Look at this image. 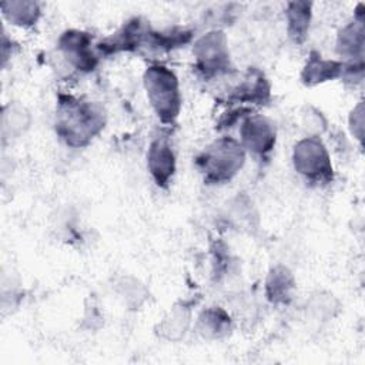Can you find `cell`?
I'll use <instances>...</instances> for the list:
<instances>
[{"instance_id":"obj_1","label":"cell","mask_w":365,"mask_h":365,"mask_svg":"<svg viewBox=\"0 0 365 365\" xmlns=\"http://www.w3.org/2000/svg\"><path fill=\"white\" fill-rule=\"evenodd\" d=\"M104 127V111L91 101L60 96L56 131L70 147H84Z\"/></svg>"},{"instance_id":"obj_2","label":"cell","mask_w":365,"mask_h":365,"mask_svg":"<svg viewBox=\"0 0 365 365\" xmlns=\"http://www.w3.org/2000/svg\"><path fill=\"white\" fill-rule=\"evenodd\" d=\"M147 97L158 118L171 124L180 113L181 96L175 74L164 66H151L144 74Z\"/></svg>"},{"instance_id":"obj_3","label":"cell","mask_w":365,"mask_h":365,"mask_svg":"<svg viewBox=\"0 0 365 365\" xmlns=\"http://www.w3.org/2000/svg\"><path fill=\"white\" fill-rule=\"evenodd\" d=\"M244 147L232 138L224 137L214 141L197 158L207 182L220 184L230 181L244 164Z\"/></svg>"},{"instance_id":"obj_4","label":"cell","mask_w":365,"mask_h":365,"mask_svg":"<svg viewBox=\"0 0 365 365\" xmlns=\"http://www.w3.org/2000/svg\"><path fill=\"white\" fill-rule=\"evenodd\" d=\"M294 167L305 178L314 182H329L332 165L327 148L317 137L301 140L294 150Z\"/></svg>"},{"instance_id":"obj_5","label":"cell","mask_w":365,"mask_h":365,"mask_svg":"<svg viewBox=\"0 0 365 365\" xmlns=\"http://www.w3.org/2000/svg\"><path fill=\"white\" fill-rule=\"evenodd\" d=\"M197 70L205 76H217L231 68L227 37L222 31L214 30L202 36L192 48Z\"/></svg>"},{"instance_id":"obj_6","label":"cell","mask_w":365,"mask_h":365,"mask_svg":"<svg viewBox=\"0 0 365 365\" xmlns=\"http://www.w3.org/2000/svg\"><path fill=\"white\" fill-rule=\"evenodd\" d=\"M58 47L64 57L80 71H93L98 63V57L91 48V36L84 31L68 30L63 33Z\"/></svg>"},{"instance_id":"obj_7","label":"cell","mask_w":365,"mask_h":365,"mask_svg":"<svg viewBox=\"0 0 365 365\" xmlns=\"http://www.w3.org/2000/svg\"><path fill=\"white\" fill-rule=\"evenodd\" d=\"M241 140L242 147L262 157L274 148L275 128L264 117H248L241 127Z\"/></svg>"},{"instance_id":"obj_8","label":"cell","mask_w":365,"mask_h":365,"mask_svg":"<svg viewBox=\"0 0 365 365\" xmlns=\"http://www.w3.org/2000/svg\"><path fill=\"white\" fill-rule=\"evenodd\" d=\"M147 165L155 182L160 187H167L175 171V158L165 140L158 138L151 143L147 154Z\"/></svg>"},{"instance_id":"obj_9","label":"cell","mask_w":365,"mask_h":365,"mask_svg":"<svg viewBox=\"0 0 365 365\" xmlns=\"http://www.w3.org/2000/svg\"><path fill=\"white\" fill-rule=\"evenodd\" d=\"M336 50L339 56L349 60L348 64H364V20L355 19L345 26L336 40Z\"/></svg>"},{"instance_id":"obj_10","label":"cell","mask_w":365,"mask_h":365,"mask_svg":"<svg viewBox=\"0 0 365 365\" xmlns=\"http://www.w3.org/2000/svg\"><path fill=\"white\" fill-rule=\"evenodd\" d=\"M344 73V64L334 60H324L321 54L312 51L302 70L301 78L307 86H315L332 78L339 77Z\"/></svg>"},{"instance_id":"obj_11","label":"cell","mask_w":365,"mask_h":365,"mask_svg":"<svg viewBox=\"0 0 365 365\" xmlns=\"http://www.w3.org/2000/svg\"><path fill=\"white\" fill-rule=\"evenodd\" d=\"M288 20V34L295 43L305 40L309 20H311V3L307 1H292L287 9Z\"/></svg>"},{"instance_id":"obj_12","label":"cell","mask_w":365,"mask_h":365,"mask_svg":"<svg viewBox=\"0 0 365 365\" xmlns=\"http://www.w3.org/2000/svg\"><path fill=\"white\" fill-rule=\"evenodd\" d=\"M269 96V84L258 70H250L245 81L237 88L235 97L241 101L262 103Z\"/></svg>"},{"instance_id":"obj_13","label":"cell","mask_w":365,"mask_h":365,"mask_svg":"<svg viewBox=\"0 0 365 365\" xmlns=\"http://www.w3.org/2000/svg\"><path fill=\"white\" fill-rule=\"evenodd\" d=\"M1 10L10 23L21 27L34 24L40 16L38 4L33 1H6L1 3Z\"/></svg>"},{"instance_id":"obj_14","label":"cell","mask_w":365,"mask_h":365,"mask_svg":"<svg viewBox=\"0 0 365 365\" xmlns=\"http://www.w3.org/2000/svg\"><path fill=\"white\" fill-rule=\"evenodd\" d=\"M294 288V278L284 267L274 268L267 279V295L272 302H287Z\"/></svg>"},{"instance_id":"obj_15","label":"cell","mask_w":365,"mask_h":365,"mask_svg":"<svg viewBox=\"0 0 365 365\" xmlns=\"http://www.w3.org/2000/svg\"><path fill=\"white\" fill-rule=\"evenodd\" d=\"M198 325L204 336L218 338L230 329V317L220 308H211L201 314Z\"/></svg>"}]
</instances>
